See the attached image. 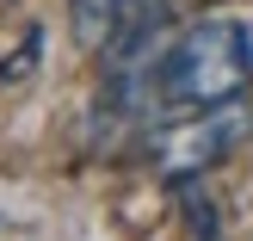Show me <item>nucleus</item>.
Wrapping results in <instances>:
<instances>
[{"label": "nucleus", "instance_id": "obj_1", "mask_svg": "<svg viewBox=\"0 0 253 241\" xmlns=\"http://www.w3.org/2000/svg\"><path fill=\"white\" fill-rule=\"evenodd\" d=\"M253 87V31L241 19H198L130 62H105V105L130 124H167L229 105Z\"/></svg>", "mask_w": 253, "mask_h": 241}, {"label": "nucleus", "instance_id": "obj_2", "mask_svg": "<svg viewBox=\"0 0 253 241\" xmlns=\"http://www.w3.org/2000/svg\"><path fill=\"white\" fill-rule=\"evenodd\" d=\"M247 130H253V111L241 99L192 111V118H167V124L148 130V161H155L167 180H198V173H204L210 161H222Z\"/></svg>", "mask_w": 253, "mask_h": 241}, {"label": "nucleus", "instance_id": "obj_3", "mask_svg": "<svg viewBox=\"0 0 253 241\" xmlns=\"http://www.w3.org/2000/svg\"><path fill=\"white\" fill-rule=\"evenodd\" d=\"M124 12H130V0H74V37H81L86 49H105L111 37H118Z\"/></svg>", "mask_w": 253, "mask_h": 241}]
</instances>
